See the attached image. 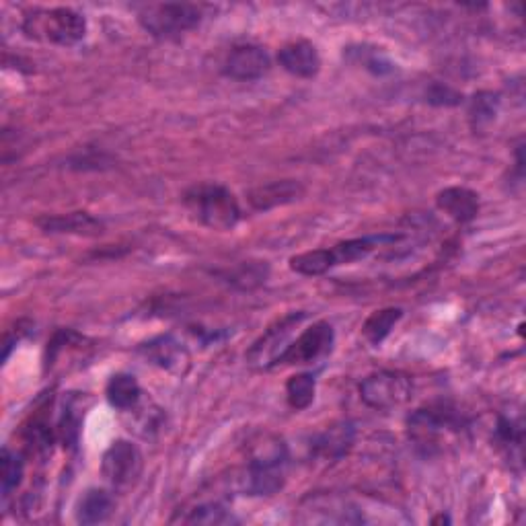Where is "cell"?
Returning <instances> with one entry per match:
<instances>
[{
  "mask_svg": "<svg viewBox=\"0 0 526 526\" xmlns=\"http://www.w3.org/2000/svg\"><path fill=\"white\" fill-rule=\"evenodd\" d=\"M315 393H317V381L309 372L294 374V377H290V381L286 383L288 405L296 411L307 409L315 401Z\"/></svg>",
  "mask_w": 526,
  "mask_h": 526,
  "instance_id": "603a6c76",
  "label": "cell"
},
{
  "mask_svg": "<svg viewBox=\"0 0 526 526\" xmlns=\"http://www.w3.org/2000/svg\"><path fill=\"white\" fill-rule=\"evenodd\" d=\"M272 66L270 54L261 46L243 44L235 46L224 62V74L235 81H257Z\"/></svg>",
  "mask_w": 526,
  "mask_h": 526,
  "instance_id": "8fae6325",
  "label": "cell"
},
{
  "mask_svg": "<svg viewBox=\"0 0 526 526\" xmlns=\"http://www.w3.org/2000/svg\"><path fill=\"white\" fill-rule=\"evenodd\" d=\"M496 436L506 446H520L522 444V428H520V424H516L514 420H508V418H500L498 420Z\"/></svg>",
  "mask_w": 526,
  "mask_h": 526,
  "instance_id": "f1b7e54d",
  "label": "cell"
},
{
  "mask_svg": "<svg viewBox=\"0 0 526 526\" xmlns=\"http://www.w3.org/2000/svg\"><path fill=\"white\" fill-rule=\"evenodd\" d=\"M23 31L31 40L74 46L87 35V19L72 9H35L25 15Z\"/></svg>",
  "mask_w": 526,
  "mask_h": 526,
  "instance_id": "277c9868",
  "label": "cell"
},
{
  "mask_svg": "<svg viewBox=\"0 0 526 526\" xmlns=\"http://www.w3.org/2000/svg\"><path fill=\"white\" fill-rule=\"evenodd\" d=\"M202 21V9L187 3L146 5L138 11V23L155 37H175L192 31Z\"/></svg>",
  "mask_w": 526,
  "mask_h": 526,
  "instance_id": "5b68a950",
  "label": "cell"
},
{
  "mask_svg": "<svg viewBox=\"0 0 526 526\" xmlns=\"http://www.w3.org/2000/svg\"><path fill=\"white\" fill-rule=\"evenodd\" d=\"M397 235H379V237H362L337 243L331 249H315L294 255L290 259V270L303 276H321L344 263H354L368 257L374 249L385 243H395Z\"/></svg>",
  "mask_w": 526,
  "mask_h": 526,
  "instance_id": "3957f363",
  "label": "cell"
},
{
  "mask_svg": "<svg viewBox=\"0 0 526 526\" xmlns=\"http://www.w3.org/2000/svg\"><path fill=\"white\" fill-rule=\"evenodd\" d=\"M354 442V428L348 422L333 424L321 436L315 438L313 450L325 459H340L344 457Z\"/></svg>",
  "mask_w": 526,
  "mask_h": 526,
  "instance_id": "ac0fdd59",
  "label": "cell"
},
{
  "mask_svg": "<svg viewBox=\"0 0 526 526\" xmlns=\"http://www.w3.org/2000/svg\"><path fill=\"white\" fill-rule=\"evenodd\" d=\"M354 52L360 56L362 66H364L366 70L374 72V74H387V72L393 70L391 62H389L385 56H381L377 50L368 52V50H362V48H360V50H354Z\"/></svg>",
  "mask_w": 526,
  "mask_h": 526,
  "instance_id": "83f0119b",
  "label": "cell"
},
{
  "mask_svg": "<svg viewBox=\"0 0 526 526\" xmlns=\"http://www.w3.org/2000/svg\"><path fill=\"white\" fill-rule=\"evenodd\" d=\"M37 227L54 235H79L97 237L103 233V222L89 212H70L58 216H46L37 220Z\"/></svg>",
  "mask_w": 526,
  "mask_h": 526,
  "instance_id": "2e32d148",
  "label": "cell"
},
{
  "mask_svg": "<svg viewBox=\"0 0 526 526\" xmlns=\"http://www.w3.org/2000/svg\"><path fill=\"white\" fill-rule=\"evenodd\" d=\"M428 103H432V105H444V107H453V105H459L461 101H463V95L459 93V91H455V89H450L448 85H440V83H436V85H432L430 89H428Z\"/></svg>",
  "mask_w": 526,
  "mask_h": 526,
  "instance_id": "4316f807",
  "label": "cell"
},
{
  "mask_svg": "<svg viewBox=\"0 0 526 526\" xmlns=\"http://www.w3.org/2000/svg\"><path fill=\"white\" fill-rule=\"evenodd\" d=\"M333 344H335V331L331 323L317 321L309 329L300 333L296 340L290 342V346L278 358L276 366L278 364H286V366L315 364L331 354Z\"/></svg>",
  "mask_w": 526,
  "mask_h": 526,
  "instance_id": "52a82bcc",
  "label": "cell"
},
{
  "mask_svg": "<svg viewBox=\"0 0 526 526\" xmlns=\"http://www.w3.org/2000/svg\"><path fill=\"white\" fill-rule=\"evenodd\" d=\"M309 317V313L305 311H298V313H290L284 319H280L276 325H272L266 333H263L259 340L251 346V350L247 352V360L253 366L259 368H272L276 366L278 358L284 354V350L290 346L292 342V333L294 329L303 323Z\"/></svg>",
  "mask_w": 526,
  "mask_h": 526,
  "instance_id": "ba28073f",
  "label": "cell"
},
{
  "mask_svg": "<svg viewBox=\"0 0 526 526\" xmlns=\"http://www.w3.org/2000/svg\"><path fill=\"white\" fill-rule=\"evenodd\" d=\"M303 196H305L303 183L294 179H282V181H272L266 185L253 187V190L247 194V200L253 206V210L268 212L298 202Z\"/></svg>",
  "mask_w": 526,
  "mask_h": 526,
  "instance_id": "4fadbf2b",
  "label": "cell"
},
{
  "mask_svg": "<svg viewBox=\"0 0 526 526\" xmlns=\"http://www.w3.org/2000/svg\"><path fill=\"white\" fill-rule=\"evenodd\" d=\"M436 204L442 212L461 224L471 222L479 214V196L469 187H446L436 196Z\"/></svg>",
  "mask_w": 526,
  "mask_h": 526,
  "instance_id": "e0dca14e",
  "label": "cell"
},
{
  "mask_svg": "<svg viewBox=\"0 0 526 526\" xmlns=\"http://www.w3.org/2000/svg\"><path fill=\"white\" fill-rule=\"evenodd\" d=\"M403 311L397 307H389V309H381L377 313H372L364 327H362V335L366 337V342L372 346H379L385 342V337L393 331V327L401 321Z\"/></svg>",
  "mask_w": 526,
  "mask_h": 526,
  "instance_id": "7402d4cb",
  "label": "cell"
},
{
  "mask_svg": "<svg viewBox=\"0 0 526 526\" xmlns=\"http://www.w3.org/2000/svg\"><path fill=\"white\" fill-rule=\"evenodd\" d=\"M432 522H434V524H438V522H450V520H448L446 516H440V518H434Z\"/></svg>",
  "mask_w": 526,
  "mask_h": 526,
  "instance_id": "f546056e",
  "label": "cell"
},
{
  "mask_svg": "<svg viewBox=\"0 0 526 526\" xmlns=\"http://www.w3.org/2000/svg\"><path fill=\"white\" fill-rule=\"evenodd\" d=\"M185 524H231L237 522L235 516L227 510L222 508L220 504H202L194 510H190V514L179 518Z\"/></svg>",
  "mask_w": 526,
  "mask_h": 526,
  "instance_id": "d4e9b609",
  "label": "cell"
},
{
  "mask_svg": "<svg viewBox=\"0 0 526 526\" xmlns=\"http://www.w3.org/2000/svg\"><path fill=\"white\" fill-rule=\"evenodd\" d=\"M142 471V455L140 450L128 440H116L111 444L101 461V473L116 490L130 487Z\"/></svg>",
  "mask_w": 526,
  "mask_h": 526,
  "instance_id": "9c48e42d",
  "label": "cell"
},
{
  "mask_svg": "<svg viewBox=\"0 0 526 526\" xmlns=\"http://www.w3.org/2000/svg\"><path fill=\"white\" fill-rule=\"evenodd\" d=\"M303 516H298L300 522H319V524H358L364 520V516L356 510L344 504L337 498H309L303 506Z\"/></svg>",
  "mask_w": 526,
  "mask_h": 526,
  "instance_id": "5bb4252c",
  "label": "cell"
},
{
  "mask_svg": "<svg viewBox=\"0 0 526 526\" xmlns=\"http://www.w3.org/2000/svg\"><path fill=\"white\" fill-rule=\"evenodd\" d=\"M220 276L224 278V282H229L239 290H255L261 284H266L270 276V266L266 261H245L233 270L222 272Z\"/></svg>",
  "mask_w": 526,
  "mask_h": 526,
  "instance_id": "ffe728a7",
  "label": "cell"
},
{
  "mask_svg": "<svg viewBox=\"0 0 526 526\" xmlns=\"http://www.w3.org/2000/svg\"><path fill=\"white\" fill-rule=\"evenodd\" d=\"M185 208L212 231H233L241 220V208L233 192L218 183H200L183 196Z\"/></svg>",
  "mask_w": 526,
  "mask_h": 526,
  "instance_id": "7a4b0ae2",
  "label": "cell"
},
{
  "mask_svg": "<svg viewBox=\"0 0 526 526\" xmlns=\"http://www.w3.org/2000/svg\"><path fill=\"white\" fill-rule=\"evenodd\" d=\"M280 66L298 79H313L321 70V56L311 42H292L278 52Z\"/></svg>",
  "mask_w": 526,
  "mask_h": 526,
  "instance_id": "9a60e30c",
  "label": "cell"
},
{
  "mask_svg": "<svg viewBox=\"0 0 526 526\" xmlns=\"http://www.w3.org/2000/svg\"><path fill=\"white\" fill-rule=\"evenodd\" d=\"M413 391V383L403 372L395 370H381L374 372L360 383V397L362 401L379 411H389L405 401H409Z\"/></svg>",
  "mask_w": 526,
  "mask_h": 526,
  "instance_id": "8992f818",
  "label": "cell"
},
{
  "mask_svg": "<svg viewBox=\"0 0 526 526\" xmlns=\"http://www.w3.org/2000/svg\"><path fill=\"white\" fill-rule=\"evenodd\" d=\"M105 395H107V401L111 407H116L120 411H130L140 403L142 389H140L136 377H132V374H126V372H120V374H114L111 381L107 383Z\"/></svg>",
  "mask_w": 526,
  "mask_h": 526,
  "instance_id": "d6986e66",
  "label": "cell"
},
{
  "mask_svg": "<svg viewBox=\"0 0 526 526\" xmlns=\"http://www.w3.org/2000/svg\"><path fill=\"white\" fill-rule=\"evenodd\" d=\"M114 512V498L105 490H89L77 508V520L81 524H99L105 522Z\"/></svg>",
  "mask_w": 526,
  "mask_h": 526,
  "instance_id": "44dd1931",
  "label": "cell"
},
{
  "mask_svg": "<svg viewBox=\"0 0 526 526\" xmlns=\"http://www.w3.org/2000/svg\"><path fill=\"white\" fill-rule=\"evenodd\" d=\"M138 354L167 372L183 374L190 368V352L177 340L175 335H159L138 348Z\"/></svg>",
  "mask_w": 526,
  "mask_h": 526,
  "instance_id": "7c38bea8",
  "label": "cell"
},
{
  "mask_svg": "<svg viewBox=\"0 0 526 526\" xmlns=\"http://www.w3.org/2000/svg\"><path fill=\"white\" fill-rule=\"evenodd\" d=\"M409 436L416 440L418 446L434 448L446 430H461L463 420L457 418L453 411L444 407H426L411 413L407 420Z\"/></svg>",
  "mask_w": 526,
  "mask_h": 526,
  "instance_id": "30bf717a",
  "label": "cell"
},
{
  "mask_svg": "<svg viewBox=\"0 0 526 526\" xmlns=\"http://www.w3.org/2000/svg\"><path fill=\"white\" fill-rule=\"evenodd\" d=\"M498 109H500L498 95H494L490 91H481V93L473 95L471 107H469V116H471L473 128L479 130V128L490 126L498 116Z\"/></svg>",
  "mask_w": 526,
  "mask_h": 526,
  "instance_id": "cb8c5ba5",
  "label": "cell"
},
{
  "mask_svg": "<svg viewBox=\"0 0 526 526\" xmlns=\"http://www.w3.org/2000/svg\"><path fill=\"white\" fill-rule=\"evenodd\" d=\"M288 448L282 438H261L253 450L245 471V490L249 496H274L278 494L288 477Z\"/></svg>",
  "mask_w": 526,
  "mask_h": 526,
  "instance_id": "6da1fadb",
  "label": "cell"
},
{
  "mask_svg": "<svg viewBox=\"0 0 526 526\" xmlns=\"http://www.w3.org/2000/svg\"><path fill=\"white\" fill-rule=\"evenodd\" d=\"M0 463H3V494L9 496L23 481V461L17 453H13V450L3 448Z\"/></svg>",
  "mask_w": 526,
  "mask_h": 526,
  "instance_id": "484cf974",
  "label": "cell"
}]
</instances>
